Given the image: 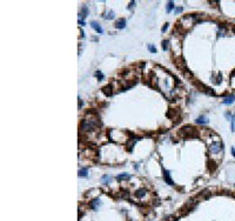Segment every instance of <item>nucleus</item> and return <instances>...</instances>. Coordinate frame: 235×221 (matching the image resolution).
Returning <instances> with one entry per match:
<instances>
[{
  "label": "nucleus",
  "mask_w": 235,
  "mask_h": 221,
  "mask_svg": "<svg viewBox=\"0 0 235 221\" xmlns=\"http://www.w3.org/2000/svg\"><path fill=\"white\" fill-rule=\"evenodd\" d=\"M231 120H232V131L234 132L235 131V113H234V115L232 117Z\"/></svg>",
  "instance_id": "obj_16"
},
{
  "label": "nucleus",
  "mask_w": 235,
  "mask_h": 221,
  "mask_svg": "<svg viewBox=\"0 0 235 221\" xmlns=\"http://www.w3.org/2000/svg\"><path fill=\"white\" fill-rule=\"evenodd\" d=\"M167 28H168V24H166V25H165L164 27H162V30H161V31H162V32H165V31H166V30H167Z\"/></svg>",
  "instance_id": "obj_20"
},
{
  "label": "nucleus",
  "mask_w": 235,
  "mask_h": 221,
  "mask_svg": "<svg viewBox=\"0 0 235 221\" xmlns=\"http://www.w3.org/2000/svg\"><path fill=\"white\" fill-rule=\"evenodd\" d=\"M164 178H165V181H166L168 185H170V186L174 185V182L172 181V179H170V174H169L168 171H165L164 172Z\"/></svg>",
  "instance_id": "obj_3"
},
{
  "label": "nucleus",
  "mask_w": 235,
  "mask_h": 221,
  "mask_svg": "<svg viewBox=\"0 0 235 221\" xmlns=\"http://www.w3.org/2000/svg\"><path fill=\"white\" fill-rule=\"evenodd\" d=\"M91 26H92L95 31L98 32L99 34H103V30H102V27L99 25L98 23H97V21H92V23H91Z\"/></svg>",
  "instance_id": "obj_2"
},
{
  "label": "nucleus",
  "mask_w": 235,
  "mask_h": 221,
  "mask_svg": "<svg viewBox=\"0 0 235 221\" xmlns=\"http://www.w3.org/2000/svg\"><path fill=\"white\" fill-rule=\"evenodd\" d=\"M232 152H233V155L235 157V148H232Z\"/></svg>",
  "instance_id": "obj_22"
},
{
  "label": "nucleus",
  "mask_w": 235,
  "mask_h": 221,
  "mask_svg": "<svg viewBox=\"0 0 235 221\" xmlns=\"http://www.w3.org/2000/svg\"><path fill=\"white\" fill-rule=\"evenodd\" d=\"M131 178V175L129 174H127V173H122V174H120V175H118L116 176V180H119V181H121V180H127V179H129Z\"/></svg>",
  "instance_id": "obj_8"
},
{
  "label": "nucleus",
  "mask_w": 235,
  "mask_h": 221,
  "mask_svg": "<svg viewBox=\"0 0 235 221\" xmlns=\"http://www.w3.org/2000/svg\"><path fill=\"white\" fill-rule=\"evenodd\" d=\"M134 4H135V2H134V1H132V2H131V5H129V8H131V7H133Z\"/></svg>",
  "instance_id": "obj_21"
},
{
  "label": "nucleus",
  "mask_w": 235,
  "mask_h": 221,
  "mask_svg": "<svg viewBox=\"0 0 235 221\" xmlns=\"http://www.w3.org/2000/svg\"><path fill=\"white\" fill-rule=\"evenodd\" d=\"M135 195H136L137 198H142V196H145V195H146V190H145V189H139V190H136Z\"/></svg>",
  "instance_id": "obj_10"
},
{
  "label": "nucleus",
  "mask_w": 235,
  "mask_h": 221,
  "mask_svg": "<svg viewBox=\"0 0 235 221\" xmlns=\"http://www.w3.org/2000/svg\"><path fill=\"white\" fill-rule=\"evenodd\" d=\"M87 173H88V169L87 168H82V169H79V176H87Z\"/></svg>",
  "instance_id": "obj_9"
},
{
  "label": "nucleus",
  "mask_w": 235,
  "mask_h": 221,
  "mask_svg": "<svg viewBox=\"0 0 235 221\" xmlns=\"http://www.w3.org/2000/svg\"><path fill=\"white\" fill-rule=\"evenodd\" d=\"M174 7H175V5H174V2H173V1H169L168 5H167V12L169 13V12H170V11H172V9H173Z\"/></svg>",
  "instance_id": "obj_12"
},
{
  "label": "nucleus",
  "mask_w": 235,
  "mask_h": 221,
  "mask_svg": "<svg viewBox=\"0 0 235 221\" xmlns=\"http://www.w3.org/2000/svg\"><path fill=\"white\" fill-rule=\"evenodd\" d=\"M233 32H234V33H235V26H234V27H233Z\"/></svg>",
  "instance_id": "obj_23"
},
{
  "label": "nucleus",
  "mask_w": 235,
  "mask_h": 221,
  "mask_svg": "<svg viewBox=\"0 0 235 221\" xmlns=\"http://www.w3.org/2000/svg\"><path fill=\"white\" fill-rule=\"evenodd\" d=\"M97 77L100 78V79H102V78H103V75H102V74H101L100 72H97Z\"/></svg>",
  "instance_id": "obj_19"
},
{
  "label": "nucleus",
  "mask_w": 235,
  "mask_h": 221,
  "mask_svg": "<svg viewBox=\"0 0 235 221\" xmlns=\"http://www.w3.org/2000/svg\"><path fill=\"white\" fill-rule=\"evenodd\" d=\"M169 48V41H162V50L164 51H167Z\"/></svg>",
  "instance_id": "obj_13"
},
{
  "label": "nucleus",
  "mask_w": 235,
  "mask_h": 221,
  "mask_svg": "<svg viewBox=\"0 0 235 221\" xmlns=\"http://www.w3.org/2000/svg\"><path fill=\"white\" fill-rule=\"evenodd\" d=\"M100 202H101V201H100V199H99V198L94 199L93 201L91 202V208H93V209H97V207H98V206H100Z\"/></svg>",
  "instance_id": "obj_7"
},
{
  "label": "nucleus",
  "mask_w": 235,
  "mask_h": 221,
  "mask_svg": "<svg viewBox=\"0 0 235 221\" xmlns=\"http://www.w3.org/2000/svg\"><path fill=\"white\" fill-rule=\"evenodd\" d=\"M182 11H183V8H182V7H177V8L175 9V12H176V13H180V12H182Z\"/></svg>",
  "instance_id": "obj_18"
},
{
  "label": "nucleus",
  "mask_w": 235,
  "mask_h": 221,
  "mask_svg": "<svg viewBox=\"0 0 235 221\" xmlns=\"http://www.w3.org/2000/svg\"><path fill=\"white\" fill-rule=\"evenodd\" d=\"M209 149H210V152L213 154H216V153H219V152H221L222 144L221 142H213V144L209 146Z\"/></svg>",
  "instance_id": "obj_1"
},
{
  "label": "nucleus",
  "mask_w": 235,
  "mask_h": 221,
  "mask_svg": "<svg viewBox=\"0 0 235 221\" xmlns=\"http://www.w3.org/2000/svg\"><path fill=\"white\" fill-rule=\"evenodd\" d=\"M111 180H112V178H111V176H108V175L102 176V181H103L105 184H108V182H111Z\"/></svg>",
  "instance_id": "obj_15"
},
{
  "label": "nucleus",
  "mask_w": 235,
  "mask_h": 221,
  "mask_svg": "<svg viewBox=\"0 0 235 221\" xmlns=\"http://www.w3.org/2000/svg\"><path fill=\"white\" fill-rule=\"evenodd\" d=\"M115 27L119 28V30H122V28L126 27V20L125 19H120V20H118L115 24Z\"/></svg>",
  "instance_id": "obj_4"
},
{
  "label": "nucleus",
  "mask_w": 235,
  "mask_h": 221,
  "mask_svg": "<svg viewBox=\"0 0 235 221\" xmlns=\"http://www.w3.org/2000/svg\"><path fill=\"white\" fill-rule=\"evenodd\" d=\"M148 50L151 51L152 53H155V52H156V48L153 45H148Z\"/></svg>",
  "instance_id": "obj_17"
},
{
  "label": "nucleus",
  "mask_w": 235,
  "mask_h": 221,
  "mask_svg": "<svg viewBox=\"0 0 235 221\" xmlns=\"http://www.w3.org/2000/svg\"><path fill=\"white\" fill-rule=\"evenodd\" d=\"M103 18H105V19H113V18H114V13L111 11V12H108V13L105 14V15H103Z\"/></svg>",
  "instance_id": "obj_14"
},
{
  "label": "nucleus",
  "mask_w": 235,
  "mask_h": 221,
  "mask_svg": "<svg viewBox=\"0 0 235 221\" xmlns=\"http://www.w3.org/2000/svg\"><path fill=\"white\" fill-rule=\"evenodd\" d=\"M234 101H235V95H229V96H227V98L223 99V104L225 105H231V104H233Z\"/></svg>",
  "instance_id": "obj_5"
},
{
  "label": "nucleus",
  "mask_w": 235,
  "mask_h": 221,
  "mask_svg": "<svg viewBox=\"0 0 235 221\" xmlns=\"http://www.w3.org/2000/svg\"><path fill=\"white\" fill-rule=\"evenodd\" d=\"M196 124H200V125H207L208 124V119L206 117H200L196 119Z\"/></svg>",
  "instance_id": "obj_6"
},
{
  "label": "nucleus",
  "mask_w": 235,
  "mask_h": 221,
  "mask_svg": "<svg viewBox=\"0 0 235 221\" xmlns=\"http://www.w3.org/2000/svg\"><path fill=\"white\" fill-rule=\"evenodd\" d=\"M112 87H111V86H106V87H105V88H103V93H105V94H107V95H111L112 94Z\"/></svg>",
  "instance_id": "obj_11"
}]
</instances>
